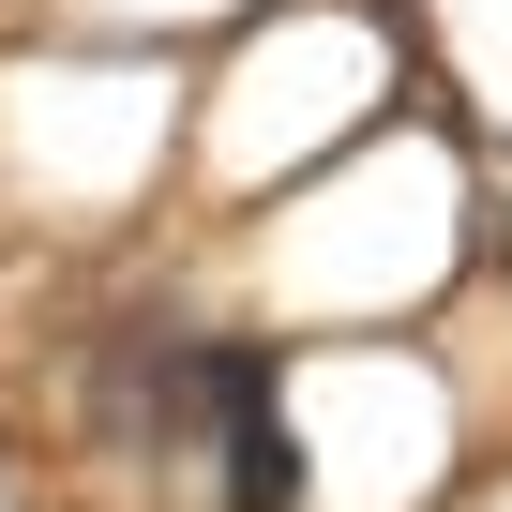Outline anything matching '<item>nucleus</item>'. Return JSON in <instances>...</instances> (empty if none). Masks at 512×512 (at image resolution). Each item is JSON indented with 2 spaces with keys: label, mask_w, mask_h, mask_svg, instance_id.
Returning <instances> with one entry per match:
<instances>
[{
  "label": "nucleus",
  "mask_w": 512,
  "mask_h": 512,
  "mask_svg": "<svg viewBox=\"0 0 512 512\" xmlns=\"http://www.w3.org/2000/svg\"><path fill=\"white\" fill-rule=\"evenodd\" d=\"M0 16H16V0H0Z\"/></svg>",
  "instance_id": "obj_7"
},
{
  "label": "nucleus",
  "mask_w": 512,
  "mask_h": 512,
  "mask_svg": "<svg viewBox=\"0 0 512 512\" xmlns=\"http://www.w3.org/2000/svg\"><path fill=\"white\" fill-rule=\"evenodd\" d=\"M452 512H512V437H497V452H482V482H467V497H452Z\"/></svg>",
  "instance_id": "obj_6"
},
{
  "label": "nucleus",
  "mask_w": 512,
  "mask_h": 512,
  "mask_svg": "<svg viewBox=\"0 0 512 512\" xmlns=\"http://www.w3.org/2000/svg\"><path fill=\"white\" fill-rule=\"evenodd\" d=\"M497 452L482 362L437 332H362V347H287V512H452Z\"/></svg>",
  "instance_id": "obj_4"
},
{
  "label": "nucleus",
  "mask_w": 512,
  "mask_h": 512,
  "mask_svg": "<svg viewBox=\"0 0 512 512\" xmlns=\"http://www.w3.org/2000/svg\"><path fill=\"white\" fill-rule=\"evenodd\" d=\"M181 226V61L0 16V241L151 256Z\"/></svg>",
  "instance_id": "obj_3"
},
{
  "label": "nucleus",
  "mask_w": 512,
  "mask_h": 512,
  "mask_svg": "<svg viewBox=\"0 0 512 512\" xmlns=\"http://www.w3.org/2000/svg\"><path fill=\"white\" fill-rule=\"evenodd\" d=\"M422 91L437 76H422L407 0H256L226 46L181 61V241L272 211L287 181H317Z\"/></svg>",
  "instance_id": "obj_2"
},
{
  "label": "nucleus",
  "mask_w": 512,
  "mask_h": 512,
  "mask_svg": "<svg viewBox=\"0 0 512 512\" xmlns=\"http://www.w3.org/2000/svg\"><path fill=\"white\" fill-rule=\"evenodd\" d=\"M181 272L211 287V317H241L256 347H362V332H437L482 272H497V151L452 91L392 106L362 151H332L317 181H287L272 211L196 226Z\"/></svg>",
  "instance_id": "obj_1"
},
{
  "label": "nucleus",
  "mask_w": 512,
  "mask_h": 512,
  "mask_svg": "<svg viewBox=\"0 0 512 512\" xmlns=\"http://www.w3.org/2000/svg\"><path fill=\"white\" fill-rule=\"evenodd\" d=\"M256 16V0H16V31H76V46H151V61H196Z\"/></svg>",
  "instance_id": "obj_5"
}]
</instances>
